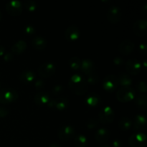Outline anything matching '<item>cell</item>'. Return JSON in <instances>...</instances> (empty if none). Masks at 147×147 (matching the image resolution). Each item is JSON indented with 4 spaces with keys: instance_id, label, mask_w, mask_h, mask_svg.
Masks as SVG:
<instances>
[{
    "instance_id": "obj_37",
    "label": "cell",
    "mask_w": 147,
    "mask_h": 147,
    "mask_svg": "<svg viewBox=\"0 0 147 147\" xmlns=\"http://www.w3.org/2000/svg\"><path fill=\"white\" fill-rule=\"evenodd\" d=\"M113 63L116 65H121L124 63V60L121 57H116L113 59Z\"/></svg>"
},
{
    "instance_id": "obj_12",
    "label": "cell",
    "mask_w": 147,
    "mask_h": 147,
    "mask_svg": "<svg viewBox=\"0 0 147 147\" xmlns=\"http://www.w3.org/2000/svg\"><path fill=\"white\" fill-rule=\"evenodd\" d=\"M68 105V99L65 98H60L50 99L47 106L51 109H55L58 111H63L67 109Z\"/></svg>"
},
{
    "instance_id": "obj_10",
    "label": "cell",
    "mask_w": 147,
    "mask_h": 147,
    "mask_svg": "<svg viewBox=\"0 0 147 147\" xmlns=\"http://www.w3.org/2000/svg\"><path fill=\"white\" fill-rule=\"evenodd\" d=\"M122 11L120 7L117 6H111L108 9L107 19L112 24H116L121 19Z\"/></svg>"
},
{
    "instance_id": "obj_42",
    "label": "cell",
    "mask_w": 147,
    "mask_h": 147,
    "mask_svg": "<svg viewBox=\"0 0 147 147\" xmlns=\"http://www.w3.org/2000/svg\"><path fill=\"white\" fill-rule=\"evenodd\" d=\"M49 147H62V146L57 143H53L50 145V146Z\"/></svg>"
},
{
    "instance_id": "obj_5",
    "label": "cell",
    "mask_w": 147,
    "mask_h": 147,
    "mask_svg": "<svg viewBox=\"0 0 147 147\" xmlns=\"http://www.w3.org/2000/svg\"><path fill=\"white\" fill-rule=\"evenodd\" d=\"M103 88L106 91L111 93L115 91L119 86L117 76L115 75H109L103 78L102 82Z\"/></svg>"
},
{
    "instance_id": "obj_40",
    "label": "cell",
    "mask_w": 147,
    "mask_h": 147,
    "mask_svg": "<svg viewBox=\"0 0 147 147\" xmlns=\"http://www.w3.org/2000/svg\"><path fill=\"white\" fill-rule=\"evenodd\" d=\"M112 147H122L121 142L119 139L114 140L112 143Z\"/></svg>"
},
{
    "instance_id": "obj_8",
    "label": "cell",
    "mask_w": 147,
    "mask_h": 147,
    "mask_svg": "<svg viewBox=\"0 0 147 147\" xmlns=\"http://www.w3.org/2000/svg\"><path fill=\"white\" fill-rule=\"evenodd\" d=\"M129 144L131 147H145L146 145V136L142 132H137L130 136Z\"/></svg>"
},
{
    "instance_id": "obj_38",
    "label": "cell",
    "mask_w": 147,
    "mask_h": 147,
    "mask_svg": "<svg viewBox=\"0 0 147 147\" xmlns=\"http://www.w3.org/2000/svg\"><path fill=\"white\" fill-rule=\"evenodd\" d=\"M13 58H14V55L11 53H6V54L4 55V57H3L4 61L6 62H10L11 60H12Z\"/></svg>"
},
{
    "instance_id": "obj_24",
    "label": "cell",
    "mask_w": 147,
    "mask_h": 147,
    "mask_svg": "<svg viewBox=\"0 0 147 147\" xmlns=\"http://www.w3.org/2000/svg\"><path fill=\"white\" fill-rule=\"evenodd\" d=\"M27 48V42L24 40H19L11 47V51L15 54H21L24 53Z\"/></svg>"
},
{
    "instance_id": "obj_28",
    "label": "cell",
    "mask_w": 147,
    "mask_h": 147,
    "mask_svg": "<svg viewBox=\"0 0 147 147\" xmlns=\"http://www.w3.org/2000/svg\"><path fill=\"white\" fill-rule=\"evenodd\" d=\"M69 65L72 70H77L80 68V65H81V60L78 57H73L69 60Z\"/></svg>"
},
{
    "instance_id": "obj_23",
    "label": "cell",
    "mask_w": 147,
    "mask_h": 147,
    "mask_svg": "<svg viewBox=\"0 0 147 147\" xmlns=\"http://www.w3.org/2000/svg\"><path fill=\"white\" fill-rule=\"evenodd\" d=\"M119 86L121 87H130L132 84V79L129 74L121 73L117 76Z\"/></svg>"
},
{
    "instance_id": "obj_25",
    "label": "cell",
    "mask_w": 147,
    "mask_h": 147,
    "mask_svg": "<svg viewBox=\"0 0 147 147\" xmlns=\"http://www.w3.org/2000/svg\"><path fill=\"white\" fill-rule=\"evenodd\" d=\"M119 128L122 131H128L132 126V121L128 117H123L119 122Z\"/></svg>"
},
{
    "instance_id": "obj_4",
    "label": "cell",
    "mask_w": 147,
    "mask_h": 147,
    "mask_svg": "<svg viewBox=\"0 0 147 147\" xmlns=\"http://www.w3.org/2000/svg\"><path fill=\"white\" fill-rule=\"evenodd\" d=\"M115 113L111 106H106L98 113V121L103 124H108L113 121Z\"/></svg>"
},
{
    "instance_id": "obj_1",
    "label": "cell",
    "mask_w": 147,
    "mask_h": 147,
    "mask_svg": "<svg viewBox=\"0 0 147 147\" xmlns=\"http://www.w3.org/2000/svg\"><path fill=\"white\" fill-rule=\"evenodd\" d=\"M68 86L71 91L78 96H83L88 90V83L82 75L75 74L68 81Z\"/></svg>"
},
{
    "instance_id": "obj_13",
    "label": "cell",
    "mask_w": 147,
    "mask_h": 147,
    "mask_svg": "<svg viewBox=\"0 0 147 147\" xmlns=\"http://www.w3.org/2000/svg\"><path fill=\"white\" fill-rule=\"evenodd\" d=\"M133 31L137 37H144L147 32V21L146 20H139L133 25Z\"/></svg>"
},
{
    "instance_id": "obj_30",
    "label": "cell",
    "mask_w": 147,
    "mask_h": 147,
    "mask_svg": "<svg viewBox=\"0 0 147 147\" xmlns=\"http://www.w3.org/2000/svg\"><path fill=\"white\" fill-rule=\"evenodd\" d=\"M24 7H25L26 9L30 12H34L37 8V5L36 2L33 0H28L26 1L24 3Z\"/></svg>"
},
{
    "instance_id": "obj_29",
    "label": "cell",
    "mask_w": 147,
    "mask_h": 147,
    "mask_svg": "<svg viewBox=\"0 0 147 147\" xmlns=\"http://www.w3.org/2000/svg\"><path fill=\"white\" fill-rule=\"evenodd\" d=\"M86 80V83H90V84L94 85V84H97L99 82L100 79H99V77L98 75L95 74L94 73H92V74L88 75L86 78H85Z\"/></svg>"
},
{
    "instance_id": "obj_33",
    "label": "cell",
    "mask_w": 147,
    "mask_h": 147,
    "mask_svg": "<svg viewBox=\"0 0 147 147\" xmlns=\"http://www.w3.org/2000/svg\"><path fill=\"white\" fill-rule=\"evenodd\" d=\"M98 126V121L96 120L93 118H90L88 121L86 123V126H87L88 129H95L96 127H97Z\"/></svg>"
},
{
    "instance_id": "obj_26",
    "label": "cell",
    "mask_w": 147,
    "mask_h": 147,
    "mask_svg": "<svg viewBox=\"0 0 147 147\" xmlns=\"http://www.w3.org/2000/svg\"><path fill=\"white\" fill-rule=\"evenodd\" d=\"M74 144L76 147H86L88 145V139L86 136L79 134L74 139Z\"/></svg>"
},
{
    "instance_id": "obj_27",
    "label": "cell",
    "mask_w": 147,
    "mask_h": 147,
    "mask_svg": "<svg viewBox=\"0 0 147 147\" xmlns=\"http://www.w3.org/2000/svg\"><path fill=\"white\" fill-rule=\"evenodd\" d=\"M136 105L142 110H146L147 107V98L146 94H141L136 98Z\"/></svg>"
},
{
    "instance_id": "obj_17",
    "label": "cell",
    "mask_w": 147,
    "mask_h": 147,
    "mask_svg": "<svg viewBox=\"0 0 147 147\" xmlns=\"http://www.w3.org/2000/svg\"><path fill=\"white\" fill-rule=\"evenodd\" d=\"M134 46L135 45L134 44V42L132 41H131V40H124L119 45V52L122 55H129L130 53H131L133 52L134 49Z\"/></svg>"
},
{
    "instance_id": "obj_20",
    "label": "cell",
    "mask_w": 147,
    "mask_h": 147,
    "mask_svg": "<svg viewBox=\"0 0 147 147\" xmlns=\"http://www.w3.org/2000/svg\"><path fill=\"white\" fill-rule=\"evenodd\" d=\"M85 102L90 107H96L101 103V98L97 93H90L86 97Z\"/></svg>"
},
{
    "instance_id": "obj_11",
    "label": "cell",
    "mask_w": 147,
    "mask_h": 147,
    "mask_svg": "<svg viewBox=\"0 0 147 147\" xmlns=\"http://www.w3.org/2000/svg\"><path fill=\"white\" fill-rule=\"evenodd\" d=\"M142 68V64L136 59H130L126 63V69L131 75L139 74Z\"/></svg>"
},
{
    "instance_id": "obj_6",
    "label": "cell",
    "mask_w": 147,
    "mask_h": 147,
    "mask_svg": "<svg viewBox=\"0 0 147 147\" xmlns=\"http://www.w3.org/2000/svg\"><path fill=\"white\" fill-rule=\"evenodd\" d=\"M56 71L55 65L51 62L42 63L38 68V73L43 78H47L54 75Z\"/></svg>"
},
{
    "instance_id": "obj_39",
    "label": "cell",
    "mask_w": 147,
    "mask_h": 147,
    "mask_svg": "<svg viewBox=\"0 0 147 147\" xmlns=\"http://www.w3.org/2000/svg\"><path fill=\"white\" fill-rule=\"evenodd\" d=\"M139 50H140V52L143 54H146V50H147V47L146 45L143 43V44H141L139 45Z\"/></svg>"
},
{
    "instance_id": "obj_31",
    "label": "cell",
    "mask_w": 147,
    "mask_h": 147,
    "mask_svg": "<svg viewBox=\"0 0 147 147\" xmlns=\"http://www.w3.org/2000/svg\"><path fill=\"white\" fill-rule=\"evenodd\" d=\"M136 90L138 92L141 93L142 94H146L147 91V88L146 83L144 81H140L138 83L137 86H136Z\"/></svg>"
},
{
    "instance_id": "obj_15",
    "label": "cell",
    "mask_w": 147,
    "mask_h": 147,
    "mask_svg": "<svg viewBox=\"0 0 147 147\" xmlns=\"http://www.w3.org/2000/svg\"><path fill=\"white\" fill-rule=\"evenodd\" d=\"M95 68H96V66H95L94 63L90 59H85L81 61L80 70L87 76L94 73Z\"/></svg>"
},
{
    "instance_id": "obj_45",
    "label": "cell",
    "mask_w": 147,
    "mask_h": 147,
    "mask_svg": "<svg viewBox=\"0 0 147 147\" xmlns=\"http://www.w3.org/2000/svg\"><path fill=\"white\" fill-rule=\"evenodd\" d=\"M0 87H1V81H0Z\"/></svg>"
},
{
    "instance_id": "obj_43",
    "label": "cell",
    "mask_w": 147,
    "mask_h": 147,
    "mask_svg": "<svg viewBox=\"0 0 147 147\" xmlns=\"http://www.w3.org/2000/svg\"><path fill=\"white\" fill-rule=\"evenodd\" d=\"M99 147H111V146H109V145H108V144H103V145H101V146H99Z\"/></svg>"
},
{
    "instance_id": "obj_21",
    "label": "cell",
    "mask_w": 147,
    "mask_h": 147,
    "mask_svg": "<svg viewBox=\"0 0 147 147\" xmlns=\"http://www.w3.org/2000/svg\"><path fill=\"white\" fill-rule=\"evenodd\" d=\"M20 80L23 83L28 84L32 83L35 79V73L31 70H24L22 72L20 75Z\"/></svg>"
},
{
    "instance_id": "obj_41",
    "label": "cell",
    "mask_w": 147,
    "mask_h": 147,
    "mask_svg": "<svg viewBox=\"0 0 147 147\" xmlns=\"http://www.w3.org/2000/svg\"><path fill=\"white\" fill-rule=\"evenodd\" d=\"M5 53V48L2 45H0V56L4 55Z\"/></svg>"
},
{
    "instance_id": "obj_16",
    "label": "cell",
    "mask_w": 147,
    "mask_h": 147,
    "mask_svg": "<svg viewBox=\"0 0 147 147\" xmlns=\"http://www.w3.org/2000/svg\"><path fill=\"white\" fill-rule=\"evenodd\" d=\"M132 125L134 130L139 131L144 130L146 126V118L142 114L137 115L134 118V121Z\"/></svg>"
},
{
    "instance_id": "obj_19",
    "label": "cell",
    "mask_w": 147,
    "mask_h": 147,
    "mask_svg": "<svg viewBox=\"0 0 147 147\" xmlns=\"http://www.w3.org/2000/svg\"><path fill=\"white\" fill-rule=\"evenodd\" d=\"M31 44L34 49L37 50H44L47 46V41L41 36H35L32 39Z\"/></svg>"
},
{
    "instance_id": "obj_35",
    "label": "cell",
    "mask_w": 147,
    "mask_h": 147,
    "mask_svg": "<svg viewBox=\"0 0 147 147\" xmlns=\"http://www.w3.org/2000/svg\"><path fill=\"white\" fill-rule=\"evenodd\" d=\"M34 86L37 89H42L44 88L45 86V81L42 79H38V80H36L35 83H34Z\"/></svg>"
},
{
    "instance_id": "obj_44",
    "label": "cell",
    "mask_w": 147,
    "mask_h": 147,
    "mask_svg": "<svg viewBox=\"0 0 147 147\" xmlns=\"http://www.w3.org/2000/svg\"><path fill=\"white\" fill-rule=\"evenodd\" d=\"M1 18H2V14H1V11H0V21L1 20Z\"/></svg>"
},
{
    "instance_id": "obj_9",
    "label": "cell",
    "mask_w": 147,
    "mask_h": 147,
    "mask_svg": "<svg viewBox=\"0 0 147 147\" xmlns=\"http://www.w3.org/2000/svg\"><path fill=\"white\" fill-rule=\"evenodd\" d=\"M6 10L7 13L13 17L20 16L22 12V4L20 1L12 0L8 1L6 4Z\"/></svg>"
},
{
    "instance_id": "obj_7",
    "label": "cell",
    "mask_w": 147,
    "mask_h": 147,
    "mask_svg": "<svg viewBox=\"0 0 147 147\" xmlns=\"http://www.w3.org/2000/svg\"><path fill=\"white\" fill-rule=\"evenodd\" d=\"M75 129L70 125H64L59 129L57 135L60 140L70 141L75 136Z\"/></svg>"
},
{
    "instance_id": "obj_32",
    "label": "cell",
    "mask_w": 147,
    "mask_h": 147,
    "mask_svg": "<svg viewBox=\"0 0 147 147\" xmlns=\"http://www.w3.org/2000/svg\"><path fill=\"white\" fill-rule=\"evenodd\" d=\"M64 91V88L62 85H56V86H53L52 88V93L56 96H59V95L62 94Z\"/></svg>"
},
{
    "instance_id": "obj_2",
    "label": "cell",
    "mask_w": 147,
    "mask_h": 147,
    "mask_svg": "<svg viewBox=\"0 0 147 147\" xmlns=\"http://www.w3.org/2000/svg\"><path fill=\"white\" fill-rule=\"evenodd\" d=\"M18 98L17 90L12 88L6 87L0 90V103L9 104L15 101Z\"/></svg>"
},
{
    "instance_id": "obj_36",
    "label": "cell",
    "mask_w": 147,
    "mask_h": 147,
    "mask_svg": "<svg viewBox=\"0 0 147 147\" xmlns=\"http://www.w3.org/2000/svg\"><path fill=\"white\" fill-rule=\"evenodd\" d=\"M9 110L7 108L0 107V117L4 118L8 116Z\"/></svg>"
},
{
    "instance_id": "obj_34",
    "label": "cell",
    "mask_w": 147,
    "mask_h": 147,
    "mask_svg": "<svg viewBox=\"0 0 147 147\" xmlns=\"http://www.w3.org/2000/svg\"><path fill=\"white\" fill-rule=\"evenodd\" d=\"M24 31L27 35H32L35 33V29L32 25H27L24 29Z\"/></svg>"
},
{
    "instance_id": "obj_14",
    "label": "cell",
    "mask_w": 147,
    "mask_h": 147,
    "mask_svg": "<svg viewBox=\"0 0 147 147\" xmlns=\"http://www.w3.org/2000/svg\"><path fill=\"white\" fill-rule=\"evenodd\" d=\"M80 30L79 28L75 24L70 25L66 29L65 32V36L69 41H76L80 37Z\"/></svg>"
},
{
    "instance_id": "obj_3",
    "label": "cell",
    "mask_w": 147,
    "mask_h": 147,
    "mask_svg": "<svg viewBox=\"0 0 147 147\" xmlns=\"http://www.w3.org/2000/svg\"><path fill=\"white\" fill-rule=\"evenodd\" d=\"M136 97V91L131 87H121L116 93L118 100L122 103L131 101Z\"/></svg>"
},
{
    "instance_id": "obj_22",
    "label": "cell",
    "mask_w": 147,
    "mask_h": 147,
    "mask_svg": "<svg viewBox=\"0 0 147 147\" xmlns=\"http://www.w3.org/2000/svg\"><path fill=\"white\" fill-rule=\"evenodd\" d=\"M50 99L51 98L47 93L40 92L35 95L34 100L36 104H37L38 106H45V105L48 104Z\"/></svg>"
},
{
    "instance_id": "obj_18",
    "label": "cell",
    "mask_w": 147,
    "mask_h": 147,
    "mask_svg": "<svg viewBox=\"0 0 147 147\" xmlns=\"http://www.w3.org/2000/svg\"><path fill=\"white\" fill-rule=\"evenodd\" d=\"M110 136V132L109 129L106 128H101L98 129L95 135V139L96 142L100 144H103L106 142H107L108 139H109Z\"/></svg>"
}]
</instances>
